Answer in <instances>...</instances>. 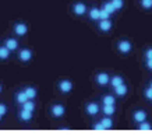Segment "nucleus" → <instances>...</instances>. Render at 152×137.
<instances>
[{
  "label": "nucleus",
  "instance_id": "f257e3e1",
  "mask_svg": "<svg viewBox=\"0 0 152 137\" xmlns=\"http://www.w3.org/2000/svg\"><path fill=\"white\" fill-rule=\"evenodd\" d=\"M17 59L23 64H28L34 59V50L31 49V48H27V46L20 48V49L17 50Z\"/></svg>",
  "mask_w": 152,
  "mask_h": 137
},
{
  "label": "nucleus",
  "instance_id": "f03ea898",
  "mask_svg": "<svg viewBox=\"0 0 152 137\" xmlns=\"http://www.w3.org/2000/svg\"><path fill=\"white\" fill-rule=\"evenodd\" d=\"M11 31H13V34L15 37L24 38L28 35L29 28H28V24L24 23V21H14L13 25H11Z\"/></svg>",
  "mask_w": 152,
  "mask_h": 137
},
{
  "label": "nucleus",
  "instance_id": "7ed1b4c3",
  "mask_svg": "<svg viewBox=\"0 0 152 137\" xmlns=\"http://www.w3.org/2000/svg\"><path fill=\"white\" fill-rule=\"evenodd\" d=\"M49 113H50L52 118L55 119H61L66 115V106L60 102H56V104H52L49 106Z\"/></svg>",
  "mask_w": 152,
  "mask_h": 137
},
{
  "label": "nucleus",
  "instance_id": "20e7f679",
  "mask_svg": "<svg viewBox=\"0 0 152 137\" xmlns=\"http://www.w3.org/2000/svg\"><path fill=\"white\" fill-rule=\"evenodd\" d=\"M1 43L6 46V48H9L11 52H15L17 53V50L21 48L20 46V41H18V37H6L1 39Z\"/></svg>",
  "mask_w": 152,
  "mask_h": 137
},
{
  "label": "nucleus",
  "instance_id": "39448f33",
  "mask_svg": "<svg viewBox=\"0 0 152 137\" xmlns=\"http://www.w3.org/2000/svg\"><path fill=\"white\" fill-rule=\"evenodd\" d=\"M56 85H57V90H59L61 94H70L74 88L73 81L69 80V78H61V80H59Z\"/></svg>",
  "mask_w": 152,
  "mask_h": 137
},
{
  "label": "nucleus",
  "instance_id": "423d86ee",
  "mask_svg": "<svg viewBox=\"0 0 152 137\" xmlns=\"http://www.w3.org/2000/svg\"><path fill=\"white\" fill-rule=\"evenodd\" d=\"M34 113H35V112H32V110L21 109V108H20L18 112H17V119H18L20 122H23V123H29L34 119Z\"/></svg>",
  "mask_w": 152,
  "mask_h": 137
},
{
  "label": "nucleus",
  "instance_id": "0eeeda50",
  "mask_svg": "<svg viewBox=\"0 0 152 137\" xmlns=\"http://www.w3.org/2000/svg\"><path fill=\"white\" fill-rule=\"evenodd\" d=\"M116 46H117V50H119L121 55H129L130 52L133 50V43L129 39H120Z\"/></svg>",
  "mask_w": 152,
  "mask_h": 137
},
{
  "label": "nucleus",
  "instance_id": "6e6552de",
  "mask_svg": "<svg viewBox=\"0 0 152 137\" xmlns=\"http://www.w3.org/2000/svg\"><path fill=\"white\" fill-rule=\"evenodd\" d=\"M71 10H73L74 15H77V17H83L84 14L88 11V7H87V4H85L84 1H77V3H74V4L71 6Z\"/></svg>",
  "mask_w": 152,
  "mask_h": 137
},
{
  "label": "nucleus",
  "instance_id": "1a4fd4ad",
  "mask_svg": "<svg viewBox=\"0 0 152 137\" xmlns=\"http://www.w3.org/2000/svg\"><path fill=\"white\" fill-rule=\"evenodd\" d=\"M95 82L101 87H106L110 84V76L106 73V71H99V73L95 76Z\"/></svg>",
  "mask_w": 152,
  "mask_h": 137
},
{
  "label": "nucleus",
  "instance_id": "9d476101",
  "mask_svg": "<svg viewBox=\"0 0 152 137\" xmlns=\"http://www.w3.org/2000/svg\"><path fill=\"white\" fill-rule=\"evenodd\" d=\"M99 110H101V106H99L98 102L91 101V102H88L87 105H85V113L88 116H95V115L99 113Z\"/></svg>",
  "mask_w": 152,
  "mask_h": 137
},
{
  "label": "nucleus",
  "instance_id": "9b49d317",
  "mask_svg": "<svg viewBox=\"0 0 152 137\" xmlns=\"http://www.w3.org/2000/svg\"><path fill=\"white\" fill-rule=\"evenodd\" d=\"M13 99H14V104H15V105H17V106H20V105H21V104H24L25 101H28V99H29V98H28V96H27V94H25V92H24L23 90L20 88V90H17V91L14 92Z\"/></svg>",
  "mask_w": 152,
  "mask_h": 137
},
{
  "label": "nucleus",
  "instance_id": "f8f14e48",
  "mask_svg": "<svg viewBox=\"0 0 152 137\" xmlns=\"http://www.w3.org/2000/svg\"><path fill=\"white\" fill-rule=\"evenodd\" d=\"M148 118V113L147 110L144 109H137L133 112V120L135 122V123H141V122H144V120H147Z\"/></svg>",
  "mask_w": 152,
  "mask_h": 137
},
{
  "label": "nucleus",
  "instance_id": "ddd939ff",
  "mask_svg": "<svg viewBox=\"0 0 152 137\" xmlns=\"http://www.w3.org/2000/svg\"><path fill=\"white\" fill-rule=\"evenodd\" d=\"M113 28V23H112L110 20H99L98 21V29L102 32H109Z\"/></svg>",
  "mask_w": 152,
  "mask_h": 137
},
{
  "label": "nucleus",
  "instance_id": "4468645a",
  "mask_svg": "<svg viewBox=\"0 0 152 137\" xmlns=\"http://www.w3.org/2000/svg\"><path fill=\"white\" fill-rule=\"evenodd\" d=\"M21 90L27 94V96L29 99H37V96H38V88L37 87H34V85H24Z\"/></svg>",
  "mask_w": 152,
  "mask_h": 137
},
{
  "label": "nucleus",
  "instance_id": "2eb2a0df",
  "mask_svg": "<svg viewBox=\"0 0 152 137\" xmlns=\"http://www.w3.org/2000/svg\"><path fill=\"white\" fill-rule=\"evenodd\" d=\"M11 53H13V52H11L9 48H6V46L0 42V62H7V60H10Z\"/></svg>",
  "mask_w": 152,
  "mask_h": 137
},
{
  "label": "nucleus",
  "instance_id": "dca6fc26",
  "mask_svg": "<svg viewBox=\"0 0 152 137\" xmlns=\"http://www.w3.org/2000/svg\"><path fill=\"white\" fill-rule=\"evenodd\" d=\"M113 92H115L116 96H126L127 95V92H129V88H127V85L126 84H121V85H117V87L113 88Z\"/></svg>",
  "mask_w": 152,
  "mask_h": 137
},
{
  "label": "nucleus",
  "instance_id": "f3484780",
  "mask_svg": "<svg viewBox=\"0 0 152 137\" xmlns=\"http://www.w3.org/2000/svg\"><path fill=\"white\" fill-rule=\"evenodd\" d=\"M18 108H21V109H28V110H32V112H35V109H37V102H35V99H28V101H25L24 104H21Z\"/></svg>",
  "mask_w": 152,
  "mask_h": 137
},
{
  "label": "nucleus",
  "instance_id": "a211bd4d",
  "mask_svg": "<svg viewBox=\"0 0 152 137\" xmlns=\"http://www.w3.org/2000/svg\"><path fill=\"white\" fill-rule=\"evenodd\" d=\"M88 17L92 20V21H99V20H101V9L92 7V9L88 11Z\"/></svg>",
  "mask_w": 152,
  "mask_h": 137
},
{
  "label": "nucleus",
  "instance_id": "6ab92c4d",
  "mask_svg": "<svg viewBox=\"0 0 152 137\" xmlns=\"http://www.w3.org/2000/svg\"><path fill=\"white\" fill-rule=\"evenodd\" d=\"M101 101H102V105H116V95L107 94V95L102 96Z\"/></svg>",
  "mask_w": 152,
  "mask_h": 137
},
{
  "label": "nucleus",
  "instance_id": "aec40b11",
  "mask_svg": "<svg viewBox=\"0 0 152 137\" xmlns=\"http://www.w3.org/2000/svg\"><path fill=\"white\" fill-rule=\"evenodd\" d=\"M101 123L105 126L106 130H109V129L113 127V124H115V122H113V119H112V116H107V115H103V118L101 119Z\"/></svg>",
  "mask_w": 152,
  "mask_h": 137
},
{
  "label": "nucleus",
  "instance_id": "412c9836",
  "mask_svg": "<svg viewBox=\"0 0 152 137\" xmlns=\"http://www.w3.org/2000/svg\"><path fill=\"white\" fill-rule=\"evenodd\" d=\"M121 84H124V78L121 77V76H112L110 77V85L113 88L117 87V85H121Z\"/></svg>",
  "mask_w": 152,
  "mask_h": 137
},
{
  "label": "nucleus",
  "instance_id": "4be33fe9",
  "mask_svg": "<svg viewBox=\"0 0 152 137\" xmlns=\"http://www.w3.org/2000/svg\"><path fill=\"white\" fill-rule=\"evenodd\" d=\"M101 110L103 112V115H107V116H113L116 113L115 105H102Z\"/></svg>",
  "mask_w": 152,
  "mask_h": 137
},
{
  "label": "nucleus",
  "instance_id": "5701e85b",
  "mask_svg": "<svg viewBox=\"0 0 152 137\" xmlns=\"http://www.w3.org/2000/svg\"><path fill=\"white\" fill-rule=\"evenodd\" d=\"M102 9H105L107 13H110V14H115L117 10H116V7L113 6V3H112L110 0H107V1H105L103 4H102Z\"/></svg>",
  "mask_w": 152,
  "mask_h": 137
},
{
  "label": "nucleus",
  "instance_id": "b1692460",
  "mask_svg": "<svg viewBox=\"0 0 152 137\" xmlns=\"http://www.w3.org/2000/svg\"><path fill=\"white\" fill-rule=\"evenodd\" d=\"M137 129L138 130H152V124L147 120H144L141 123H137Z\"/></svg>",
  "mask_w": 152,
  "mask_h": 137
},
{
  "label": "nucleus",
  "instance_id": "393cba45",
  "mask_svg": "<svg viewBox=\"0 0 152 137\" xmlns=\"http://www.w3.org/2000/svg\"><path fill=\"white\" fill-rule=\"evenodd\" d=\"M140 4L144 10H151L152 9V0H140Z\"/></svg>",
  "mask_w": 152,
  "mask_h": 137
},
{
  "label": "nucleus",
  "instance_id": "a878e982",
  "mask_svg": "<svg viewBox=\"0 0 152 137\" xmlns=\"http://www.w3.org/2000/svg\"><path fill=\"white\" fill-rule=\"evenodd\" d=\"M113 6L116 7V10H121L124 7V0H110Z\"/></svg>",
  "mask_w": 152,
  "mask_h": 137
},
{
  "label": "nucleus",
  "instance_id": "bb28decb",
  "mask_svg": "<svg viewBox=\"0 0 152 137\" xmlns=\"http://www.w3.org/2000/svg\"><path fill=\"white\" fill-rule=\"evenodd\" d=\"M7 113H9V106H7V104L0 102V115H1V116H6Z\"/></svg>",
  "mask_w": 152,
  "mask_h": 137
},
{
  "label": "nucleus",
  "instance_id": "cd10ccee",
  "mask_svg": "<svg viewBox=\"0 0 152 137\" xmlns=\"http://www.w3.org/2000/svg\"><path fill=\"white\" fill-rule=\"evenodd\" d=\"M144 96H145L148 101H152V87L148 85V87L144 90Z\"/></svg>",
  "mask_w": 152,
  "mask_h": 137
},
{
  "label": "nucleus",
  "instance_id": "c85d7f7f",
  "mask_svg": "<svg viewBox=\"0 0 152 137\" xmlns=\"http://www.w3.org/2000/svg\"><path fill=\"white\" fill-rule=\"evenodd\" d=\"M92 130H98V132H99V130H106V129H105V126L101 123V120H99V122H95V123L92 124Z\"/></svg>",
  "mask_w": 152,
  "mask_h": 137
},
{
  "label": "nucleus",
  "instance_id": "c756f323",
  "mask_svg": "<svg viewBox=\"0 0 152 137\" xmlns=\"http://www.w3.org/2000/svg\"><path fill=\"white\" fill-rule=\"evenodd\" d=\"M110 13H107L105 9H101V20H107V18H110Z\"/></svg>",
  "mask_w": 152,
  "mask_h": 137
},
{
  "label": "nucleus",
  "instance_id": "7c9ffc66",
  "mask_svg": "<svg viewBox=\"0 0 152 137\" xmlns=\"http://www.w3.org/2000/svg\"><path fill=\"white\" fill-rule=\"evenodd\" d=\"M144 56H145V59H152V48H147L144 52Z\"/></svg>",
  "mask_w": 152,
  "mask_h": 137
},
{
  "label": "nucleus",
  "instance_id": "2f4dec72",
  "mask_svg": "<svg viewBox=\"0 0 152 137\" xmlns=\"http://www.w3.org/2000/svg\"><path fill=\"white\" fill-rule=\"evenodd\" d=\"M145 67L152 71V59H145Z\"/></svg>",
  "mask_w": 152,
  "mask_h": 137
},
{
  "label": "nucleus",
  "instance_id": "473e14b6",
  "mask_svg": "<svg viewBox=\"0 0 152 137\" xmlns=\"http://www.w3.org/2000/svg\"><path fill=\"white\" fill-rule=\"evenodd\" d=\"M1 92H3V84L0 82V95H1Z\"/></svg>",
  "mask_w": 152,
  "mask_h": 137
},
{
  "label": "nucleus",
  "instance_id": "72a5a7b5",
  "mask_svg": "<svg viewBox=\"0 0 152 137\" xmlns=\"http://www.w3.org/2000/svg\"><path fill=\"white\" fill-rule=\"evenodd\" d=\"M3 118H4V116H1V115H0V123L3 122Z\"/></svg>",
  "mask_w": 152,
  "mask_h": 137
},
{
  "label": "nucleus",
  "instance_id": "f704fd0d",
  "mask_svg": "<svg viewBox=\"0 0 152 137\" xmlns=\"http://www.w3.org/2000/svg\"><path fill=\"white\" fill-rule=\"evenodd\" d=\"M149 87H152V80H151V81H149Z\"/></svg>",
  "mask_w": 152,
  "mask_h": 137
}]
</instances>
